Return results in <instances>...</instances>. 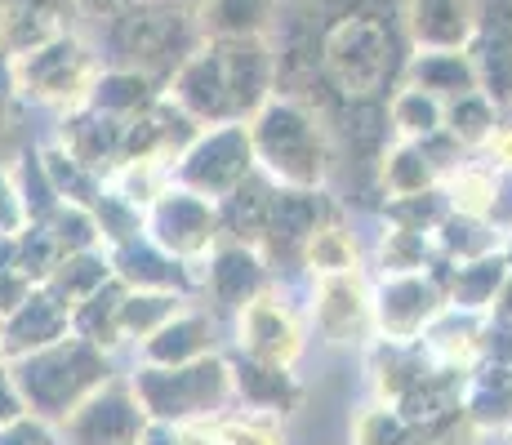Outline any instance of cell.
I'll return each instance as SVG.
<instances>
[{
	"mask_svg": "<svg viewBox=\"0 0 512 445\" xmlns=\"http://www.w3.org/2000/svg\"><path fill=\"white\" fill-rule=\"evenodd\" d=\"M406 32L415 49H468L477 0H406Z\"/></svg>",
	"mask_w": 512,
	"mask_h": 445,
	"instance_id": "17",
	"label": "cell"
},
{
	"mask_svg": "<svg viewBox=\"0 0 512 445\" xmlns=\"http://www.w3.org/2000/svg\"><path fill=\"white\" fill-rule=\"evenodd\" d=\"M179 312H183V294H174V290H130L125 294V308H121V330H125V339L143 343V339H152L161 325H170Z\"/></svg>",
	"mask_w": 512,
	"mask_h": 445,
	"instance_id": "34",
	"label": "cell"
},
{
	"mask_svg": "<svg viewBox=\"0 0 512 445\" xmlns=\"http://www.w3.org/2000/svg\"><path fill=\"white\" fill-rule=\"evenodd\" d=\"M49 232H54L58 250L63 254H81V250H98L103 245V236H98V219L90 205H72L63 201L54 214H49Z\"/></svg>",
	"mask_w": 512,
	"mask_h": 445,
	"instance_id": "42",
	"label": "cell"
},
{
	"mask_svg": "<svg viewBox=\"0 0 512 445\" xmlns=\"http://www.w3.org/2000/svg\"><path fill=\"white\" fill-rule=\"evenodd\" d=\"M14 183H18V196H23L27 223H49V214L63 205L54 178H49V170H45V152H32V147H27L14 165Z\"/></svg>",
	"mask_w": 512,
	"mask_h": 445,
	"instance_id": "38",
	"label": "cell"
},
{
	"mask_svg": "<svg viewBox=\"0 0 512 445\" xmlns=\"http://www.w3.org/2000/svg\"><path fill=\"white\" fill-rule=\"evenodd\" d=\"M330 219H334V205L326 201L321 187H281L277 183L272 205H268V223H263V232H259L263 259L303 267V250H308L312 232Z\"/></svg>",
	"mask_w": 512,
	"mask_h": 445,
	"instance_id": "10",
	"label": "cell"
},
{
	"mask_svg": "<svg viewBox=\"0 0 512 445\" xmlns=\"http://www.w3.org/2000/svg\"><path fill=\"white\" fill-rule=\"evenodd\" d=\"M0 316H5V312H0Z\"/></svg>",
	"mask_w": 512,
	"mask_h": 445,
	"instance_id": "57",
	"label": "cell"
},
{
	"mask_svg": "<svg viewBox=\"0 0 512 445\" xmlns=\"http://www.w3.org/2000/svg\"><path fill=\"white\" fill-rule=\"evenodd\" d=\"M23 227H27V214H23V196H18L14 170L0 165V232H23Z\"/></svg>",
	"mask_w": 512,
	"mask_h": 445,
	"instance_id": "45",
	"label": "cell"
},
{
	"mask_svg": "<svg viewBox=\"0 0 512 445\" xmlns=\"http://www.w3.org/2000/svg\"><path fill=\"white\" fill-rule=\"evenodd\" d=\"M499 112H504V107H499L486 89H472V94H459V98H450L446 103V130L455 134L464 147L477 152V147L486 143L499 125H504L499 121Z\"/></svg>",
	"mask_w": 512,
	"mask_h": 445,
	"instance_id": "33",
	"label": "cell"
},
{
	"mask_svg": "<svg viewBox=\"0 0 512 445\" xmlns=\"http://www.w3.org/2000/svg\"><path fill=\"white\" fill-rule=\"evenodd\" d=\"M161 94H165V89L156 85L152 76L130 72V67H103L85 103L98 107V112H107V116H121V121H130V116L147 112V107H152Z\"/></svg>",
	"mask_w": 512,
	"mask_h": 445,
	"instance_id": "25",
	"label": "cell"
},
{
	"mask_svg": "<svg viewBox=\"0 0 512 445\" xmlns=\"http://www.w3.org/2000/svg\"><path fill=\"white\" fill-rule=\"evenodd\" d=\"M379 187L383 196H415L428 187H441V174L432 170L419 138H397L379 161Z\"/></svg>",
	"mask_w": 512,
	"mask_h": 445,
	"instance_id": "28",
	"label": "cell"
},
{
	"mask_svg": "<svg viewBox=\"0 0 512 445\" xmlns=\"http://www.w3.org/2000/svg\"><path fill=\"white\" fill-rule=\"evenodd\" d=\"M450 214V196L446 187H428V192H415V196H388L383 205V219L397 223V227H415V232H437L441 219Z\"/></svg>",
	"mask_w": 512,
	"mask_h": 445,
	"instance_id": "41",
	"label": "cell"
},
{
	"mask_svg": "<svg viewBox=\"0 0 512 445\" xmlns=\"http://www.w3.org/2000/svg\"><path fill=\"white\" fill-rule=\"evenodd\" d=\"M58 32H67V18L45 14V9H27V5H0V45H5V58H18L27 49L54 41Z\"/></svg>",
	"mask_w": 512,
	"mask_h": 445,
	"instance_id": "31",
	"label": "cell"
},
{
	"mask_svg": "<svg viewBox=\"0 0 512 445\" xmlns=\"http://www.w3.org/2000/svg\"><path fill=\"white\" fill-rule=\"evenodd\" d=\"M205 290H210V299H214V312L241 316L254 299L272 294V263L263 259L259 245L223 241V245H214L210 250Z\"/></svg>",
	"mask_w": 512,
	"mask_h": 445,
	"instance_id": "11",
	"label": "cell"
},
{
	"mask_svg": "<svg viewBox=\"0 0 512 445\" xmlns=\"http://www.w3.org/2000/svg\"><path fill=\"white\" fill-rule=\"evenodd\" d=\"M388 116L397 138H428L437 130H446V103L437 94L419 85H397L388 98Z\"/></svg>",
	"mask_w": 512,
	"mask_h": 445,
	"instance_id": "30",
	"label": "cell"
},
{
	"mask_svg": "<svg viewBox=\"0 0 512 445\" xmlns=\"http://www.w3.org/2000/svg\"><path fill=\"white\" fill-rule=\"evenodd\" d=\"M58 143H63L72 156H81L90 170H98L107 178L116 165H121L125 121L121 116L98 112V107H90V103H81L63 116V134H58Z\"/></svg>",
	"mask_w": 512,
	"mask_h": 445,
	"instance_id": "16",
	"label": "cell"
},
{
	"mask_svg": "<svg viewBox=\"0 0 512 445\" xmlns=\"http://www.w3.org/2000/svg\"><path fill=\"white\" fill-rule=\"evenodd\" d=\"M152 414L143 410L139 392L121 383H103L85 405L63 419V445H139Z\"/></svg>",
	"mask_w": 512,
	"mask_h": 445,
	"instance_id": "9",
	"label": "cell"
},
{
	"mask_svg": "<svg viewBox=\"0 0 512 445\" xmlns=\"http://www.w3.org/2000/svg\"><path fill=\"white\" fill-rule=\"evenodd\" d=\"M170 5H183V9H201L205 0H170Z\"/></svg>",
	"mask_w": 512,
	"mask_h": 445,
	"instance_id": "55",
	"label": "cell"
},
{
	"mask_svg": "<svg viewBox=\"0 0 512 445\" xmlns=\"http://www.w3.org/2000/svg\"><path fill=\"white\" fill-rule=\"evenodd\" d=\"M401 85L428 89V94H437L441 103L481 89L477 63H472L468 49H415V54H410V67H406V81Z\"/></svg>",
	"mask_w": 512,
	"mask_h": 445,
	"instance_id": "21",
	"label": "cell"
},
{
	"mask_svg": "<svg viewBox=\"0 0 512 445\" xmlns=\"http://www.w3.org/2000/svg\"><path fill=\"white\" fill-rule=\"evenodd\" d=\"M139 0H76V14L90 18V23H107V18L125 14V9H134Z\"/></svg>",
	"mask_w": 512,
	"mask_h": 445,
	"instance_id": "49",
	"label": "cell"
},
{
	"mask_svg": "<svg viewBox=\"0 0 512 445\" xmlns=\"http://www.w3.org/2000/svg\"><path fill=\"white\" fill-rule=\"evenodd\" d=\"M63 334H72V312L45 285H36L14 312L0 316V352L5 356H27L36 348H49Z\"/></svg>",
	"mask_w": 512,
	"mask_h": 445,
	"instance_id": "14",
	"label": "cell"
},
{
	"mask_svg": "<svg viewBox=\"0 0 512 445\" xmlns=\"http://www.w3.org/2000/svg\"><path fill=\"white\" fill-rule=\"evenodd\" d=\"M94 27H98L94 49L103 58V67H130V72L152 76L161 89L205 45L201 14L170 5V0H139L134 9H125V14L94 23Z\"/></svg>",
	"mask_w": 512,
	"mask_h": 445,
	"instance_id": "1",
	"label": "cell"
},
{
	"mask_svg": "<svg viewBox=\"0 0 512 445\" xmlns=\"http://www.w3.org/2000/svg\"><path fill=\"white\" fill-rule=\"evenodd\" d=\"M272 419H277V414H263V410L236 414V419H223L219 428H214V441L219 445H281Z\"/></svg>",
	"mask_w": 512,
	"mask_h": 445,
	"instance_id": "44",
	"label": "cell"
},
{
	"mask_svg": "<svg viewBox=\"0 0 512 445\" xmlns=\"http://www.w3.org/2000/svg\"><path fill=\"white\" fill-rule=\"evenodd\" d=\"M23 414H27V401H23V392H18L14 370H9V365H0V428H5V423H14V419H23Z\"/></svg>",
	"mask_w": 512,
	"mask_h": 445,
	"instance_id": "47",
	"label": "cell"
},
{
	"mask_svg": "<svg viewBox=\"0 0 512 445\" xmlns=\"http://www.w3.org/2000/svg\"><path fill=\"white\" fill-rule=\"evenodd\" d=\"M432 245H437L441 263H468V259H486V254H499L508 245V232L495 227L490 219H477V214H459L450 210L441 227L432 232Z\"/></svg>",
	"mask_w": 512,
	"mask_h": 445,
	"instance_id": "23",
	"label": "cell"
},
{
	"mask_svg": "<svg viewBox=\"0 0 512 445\" xmlns=\"http://www.w3.org/2000/svg\"><path fill=\"white\" fill-rule=\"evenodd\" d=\"M312 316L317 330L334 343H348L366 334L374 325V290H366L361 272L317 276V294H312Z\"/></svg>",
	"mask_w": 512,
	"mask_h": 445,
	"instance_id": "12",
	"label": "cell"
},
{
	"mask_svg": "<svg viewBox=\"0 0 512 445\" xmlns=\"http://www.w3.org/2000/svg\"><path fill=\"white\" fill-rule=\"evenodd\" d=\"M0 5H27V9H45V14H58V18H72V14H76V0H0Z\"/></svg>",
	"mask_w": 512,
	"mask_h": 445,
	"instance_id": "52",
	"label": "cell"
},
{
	"mask_svg": "<svg viewBox=\"0 0 512 445\" xmlns=\"http://www.w3.org/2000/svg\"><path fill=\"white\" fill-rule=\"evenodd\" d=\"M281 0H205L201 32L205 41H228V36H272Z\"/></svg>",
	"mask_w": 512,
	"mask_h": 445,
	"instance_id": "24",
	"label": "cell"
},
{
	"mask_svg": "<svg viewBox=\"0 0 512 445\" xmlns=\"http://www.w3.org/2000/svg\"><path fill=\"white\" fill-rule=\"evenodd\" d=\"M0 63H9V58H5V45H0Z\"/></svg>",
	"mask_w": 512,
	"mask_h": 445,
	"instance_id": "56",
	"label": "cell"
},
{
	"mask_svg": "<svg viewBox=\"0 0 512 445\" xmlns=\"http://www.w3.org/2000/svg\"><path fill=\"white\" fill-rule=\"evenodd\" d=\"M464 410L481 428H512V365L490 361L464 383Z\"/></svg>",
	"mask_w": 512,
	"mask_h": 445,
	"instance_id": "26",
	"label": "cell"
},
{
	"mask_svg": "<svg viewBox=\"0 0 512 445\" xmlns=\"http://www.w3.org/2000/svg\"><path fill=\"white\" fill-rule=\"evenodd\" d=\"M125 294H130V285L112 276L103 290H94L85 303H76V308H72V334L98 343V348H116V343L125 339V330H121Z\"/></svg>",
	"mask_w": 512,
	"mask_h": 445,
	"instance_id": "29",
	"label": "cell"
},
{
	"mask_svg": "<svg viewBox=\"0 0 512 445\" xmlns=\"http://www.w3.org/2000/svg\"><path fill=\"white\" fill-rule=\"evenodd\" d=\"M112 254V272L116 281H125L130 290H174V294H187L196 285L192 276V263L179 259V254L161 250L152 236H134V241L116 245Z\"/></svg>",
	"mask_w": 512,
	"mask_h": 445,
	"instance_id": "15",
	"label": "cell"
},
{
	"mask_svg": "<svg viewBox=\"0 0 512 445\" xmlns=\"http://www.w3.org/2000/svg\"><path fill=\"white\" fill-rule=\"evenodd\" d=\"M437 276L446 281V294L455 308L490 312L512 281V259L504 250L486 254V259H468V263H441L437 259Z\"/></svg>",
	"mask_w": 512,
	"mask_h": 445,
	"instance_id": "20",
	"label": "cell"
},
{
	"mask_svg": "<svg viewBox=\"0 0 512 445\" xmlns=\"http://www.w3.org/2000/svg\"><path fill=\"white\" fill-rule=\"evenodd\" d=\"M147 236H152L161 250L179 254V259L196 263L219 245L223 236V214H219V201L210 196L192 192V187H165L156 196V205L147 210Z\"/></svg>",
	"mask_w": 512,
	"mask_h": 445,
	"instance_id": "7",
	"label": "cell"
},
{
	"mask_svg": "<svg viewBox=\"0 0 512 445\" xmlns=\"http://www.w3.org/2000/svg\"><path fill=\"white\" fill-rule=\"evenodd\" d=\"M14 379L27 401V414L45 423H63L76 405H85L103 383H112V361L107 348L81 339V334H63L49 348H36L27 356H14Z\"/></svg>",
	"mask_w": 512,
	"mask_h": 445,
	"instance_id": "3",
	"label": "cell"
},
{
	"mask_svg": "<svg viewBox=\"0 0 512 445\" xmlns=\"http://www.w3.org/2000/svg\"><path fill=\"white\" fill-rule=\"evenodd\" d=\"M236 348L259 356V361L294 365V356L303 352L299 321H294L277 294H263V299H254L250 308L236 316Z\"/></svg>",
	"mask_w": 512,
	"mask_h": 445,
	"instance_id": "13",
	"label": "cell"
},
{
	"mask_svg": "<svg viewBox=\"0 0 512 445\" xmlns=\"http://www.w3.org/2000/svg\"><path fill=\"white\" fill-rule=\"evenodd\" d=\"M94 219H98V236H103L107 250H116V245L147 232V210L139 201H130L125 192H116V187H107L94 201Z\"/></svg>",
	"mask_w": 512,
	"mask_h": 445,
	"instance_id": "39",
	"label": "cell"
},
{
	"mask_svg": "<svg viewBox=\"0 0 512 445\" xmlns=\"http://www.w3.org/2000/svg\"><path fill=\"white\" fill-rule=\"evenodd\" d=\"M45 170H49V178H54L58 196H63V201H72V205H90V210H94V201L107 192V178L98 170H90L81 156H72L63 143L45 147Z\"/></svg>",
	"mask_w": 512,
	"mask_h": 445,
	"instance_id": "35",
	"label": "cell"
},
{
	"mask_svg": "<svg viewBox=\"0 0 512 445\" xmlns=\"http://www.w3.org/2000/svg\"><path fill=\"white\" fill-rule=\"evenodd\" d=\"M441 187H446V196H450V210L490 219L495 192H499V170L490 161H464L450 178H441Z\"/></svg>",
	"mask_w": 512,
	"mask_h": 445,
	"instance_id": "32",
	"label": "cell"
},
{
	"mask_svg": "<svg viewBox=\"0 0 512 445\" xmlns=\"http://www.w3.org/2000/svg\"><path fill=\"white\" fill-rule=\"evenodd\" d=\"M486 330H490V312H472L450 303L437 321L423 330V348L437 356L446 370H472L486 356Z\"/></svg>",
	"mask_w": 512,
	"mask_h": 445,
	"instance_id": "18",
	"label": "cell"
},
{
	"mask_svg": "<svg viewBox=\"0 0 512 445\" xmlns=\"http://www.w3.org/2000/svg\"><path fill=\"white\" fill-rule=\"evenodd\" d=\"M9 72H14V85L23 89L27 98L72 112V107H81L85 98H90L98 72H103V58H98V49L85 45L81 36L58 32L54 41L9 58Z\"/></svg>",
	"mask_w": 512,
	"mask_h": 445,
	"instance_id": "5",
	"label": "cell"
},
{
	"mask_svg": "<svg viewBox=\"0 0 512 445\" xmlns=\"http://www.w3.org/2000/svg\"><path fill=\"white\" fill-rule=\"evenodd\" d=\"M303 267L312 276H339V272H361V254H357V241L343 223H321L312 232L308 250H303Z\"/></svg>",
	"mask_w": 512,
	"mask_h": 445,
	"instance_id": "36",
	"label": "cell"
},
{
	"mask_svg": "<svg viewBox=\"0 0 512 445\" xmlns=\"http://www.w3.org/2000/svg\"><path fill=\"white\" fill-rule=\"evenodd\" d=\"M232 388L241 397L245 410H263V414H290L299 405V383H294L290 365L277 361H259V356L236 348L232 356Z\"/></svg>",
	"mask_w": 512,
	"mask_h": 445,
	"instance_id": "19",
	"label": "cell"
},
{
	"mask_svg": "<svg viewBox=\"0 0 512 445\" xmlns=\"http://www.w3.org/2000/svg\"><path fill=\"white\" fill-rule=\"evenodd\" d=\"M0 445H54V432H49L45 419L23 414V419H14V423L0 428Z\"/></svg>",
	"mask_w": 512,
	"mask_h": 445,
	"instance_id": "46",
	"label": "cell"
},
{
	"mask_svg": "<svg viewBox=\"0 0 512 445\" xmlns=\"http://www.w3.org/2000/svg\"><path fill=\"white\" fill-rule=\"evenodd\" d=\"M112 276H116L112 254L107 250H81V254H63V263L54 267V276L45 281V290L72 312L76 303H85L94 290H103Z\"/></svg>",
	"mask_w": 512,
	"mask_h": 445,
	"instance_id": "27",
	"label": "cell"
},
{
	"mask_svg": "<svg viewBox=\"0 0 512 445\" xmlns=\"http://www.w3.org/2000/svg\"><path fill=\"white\" fill-rule=\"evenodd\" d=\"M254 170H259V156H254L250 121H228L201 130V138L174 161V183L192 187V192L210 196V201H223Z\"/></svg>",
	"mask_w": 512,
	"mask_h": 445,
	"instance_id": "6",
	"label": "cell"
},
{
	"mask_svg": "<svg viewBox=\"0 0 512 445\" xmlns=\"http://www.w3.org/2000/svg\"><path fill=\"white\" fill-rule=\"evenodd\" d=\"M437 263V245H432L428 232H415V227H397L392 223L379 241V267L388 272H423V267Z\"/></svg>",
	"mask_w": 512,
	"mask_h": 445,
	"instance_id": "40",
	"label": "cell"
},
{
	"mask_svg": "<svg viewBox=\"0 0 512 445\" xmlns=\"http://www.w3.org/2000/svg\"><path fill=\"white\" fill-rule=\"evenodd\" d=\"M14 72H9V63H0V121L9 116V103H14Z\"/></svg>",
	"mask_w": 512,
	"mask_h": 445,
	"instance_id": "54",
	"label": "cell"
},
{
	"mask_svg": "<svg viewBox=\"0 0 512 445\" xmlns=\"http://www.w3.org/2000/svg\"><path fill=\"white\" fill-rule=\"evenodd\" d=\"M139 445H179V423H156L152 419Z\"/></svg>",
	"mask_w": 512,
	"mask_h": 445,
	"instance_id": "51",
	"label": "cell"
},
{
	"mask_svg": "<svg viewBox=\"0 0 512 445\" xmlns=\"http://www.w3.org/2000/svg\"><path fill=\"white\" fill-rule=\"evenodd\" d=\"M107 187L125 192L130 201H139L143 210H152L156 196L165 187H174V161H161V156H139V161H121L112 174H107Z\"/></svg>",
	"mask_w": 512,
	"mask_h": 445,
	"instance_id": "37",
	"label": "cell"
},
{
	"mask_svg": "<svg viewBox=\"0 0 512 445\" xmlns=\"http://www.w3.org/2000/svg\"><path fill=\"white\" fill-rule=\"evenodd\" d=\"M134 392H139L143 410L156 423H201V419H219L232 405V361H223L219 352L196 356L187 365H139L134 374Z\"/></svg>",
	"mask_w": 512,
	"mask_h": 445,
	"instance_id": "4",
	"label": "cell"
},
{
	"mask_svg": "<svg viewBox=\"0 0 512 445\" xmlns=\"http://www.w3.org/2000/svg\"><path fill=\"white\" fill-rule=\"evenodd\" d=\"M210 352H214V321L205 312H179L152 339L139 343V356L147 365H187Z\"/></svg>",
	"mask_w": 512,
	"mask_h": 445,
	"instance_id": "22",
	"label": "cell"
},
{
	"mask_svg": "<svg viewBox=\"0 0 512 445\" xmlns=\"http://www.w3.org/2000/svg\"><path fill=\"white\" fill-rule=\"evenodd\" d=\"M18 267V232H0V276Z\"/></svg>",
	"mask_w": 512,
	"mask_h": 445,
	"instance_id": "53",
	"label": "cell"
},
{
	"mask_svg": "<svg viewBox=\"0 0 512 445\" xmlns=\"http://www.w3.org/2000/svg\"><path fill=\"white\" fill-rule=\"evenodd\" d=\"M446 308L450 294L437 276V263L423 272H388L374 285V330L383 339H423V330Z\"/></svg>",
	"mask_w": 512,
	"mask_h": 445,
	"instance_id": "8",
	"label": "cell"
},
{
	"mask_svg": "<svg viewBox=\"0 0 512 445\" xmlns=\"http://www.w3.org/2000/svg\"><path fill=\"white\" fill-rule=\"evenodd\" d=\"M477 152H481V161H490L495 170H512V125H499Z\"/></svg>",
	"mask_w": 512,
	"mask_h": 445,
	"instance_id": "48",
	"label": "cell"
},
{
	"mask_svg": "<svg viewBox=\"0 0 512 445\" xmlns=\"http://www.w3.org/2000/svg\"><path fill=\"white\" fill-rule=\"evenodd\" d=\"M259 170L281 187H321L334 170V143L326 116L294 94H277L250 121Z\"/></svg>",
	"mask_w": 512,
	"mask_h": 445,
	"instance_id": "2",
	"label": "cell"
},
{
	"mask_svg": "<svg viewBox=\"0 0 512 445\" xmlns=\"http://www.w3.org/2000/svg\"><path fill=\"white\" fill-rule=\"evenodd\" d=\"M58 263H63V250H58L54 232H49L45 223H27L23 232H18V272L32 276L36 285H45Z\"/></svg>",
	"mask_w": 512,
	"mask_h": 445,
	"instance_id": "43",
	"label": "cell"
},
{
	"mask_svg": "<svg viewBox=\"0 0 512 445\" xmlns=\"http://www.w3.org/2000/svg\"><path fill=\"white\" fill-rule=\"evenodd\" d=\"M490 223L512 232V170H499V192H495V210H490Z\"/></svg>",
	"mask_w": 512,
	"mask_h": 445,
	"instance_id": "50",
	"label": "cell"
}]
</instances>
